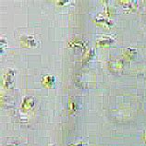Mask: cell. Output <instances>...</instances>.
Returning <instances> with one entry per match:
<instances>
[{
	"label": "cell",
	"mask_w": 146,
	"mask_h": 146,
	"mask_svg": "<svg viewBox=\"0 0 146 146\" xmlns=\"http://www.w3.org/2000/svg\"><path fill=\"white\" fill-rule=\"evenodd\" d=\"M13 78H14L13 70H7V72L4 76V85L7 88L11 87V85L13 84Z\"/></svg>",
	"instance_id": "cell-1"
}]
</instances>
